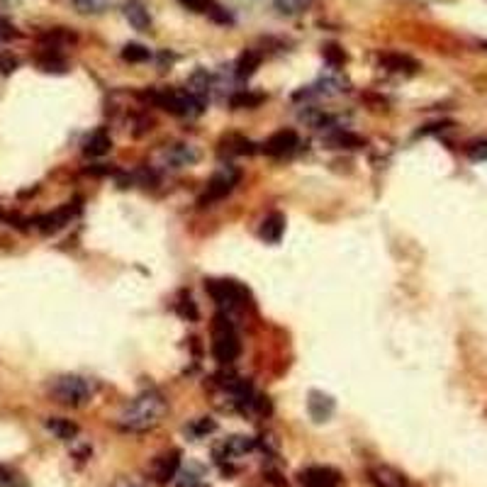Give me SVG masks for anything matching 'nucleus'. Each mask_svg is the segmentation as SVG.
Listing matches in <instances>:
<instances>
[{
  "label": "nucleus",
  "instance_id": "1",
  "mask_svg": "<svg viewBox=\"0 0 487 487\" xmlns=\"http://www.w3.org/2000/svg\"><path fill=\"white\" fill-rule=\"evenodd\" d=\"M163 415H166V400L156 390H149V393H141L139 397H134L125 407V412L120 417V424L127 431L141 434L156 426Z\"/></svg>",
  "mask_w": 487,
  "mask_h": 487
},
{
  "label": "nucleus",
  "instance_id": "2",
  "mask_svg": "<svg viewBox=\"0 0 487 487\" xmlns=\"http://www.w3.org/2000/svg\"><path fill=\"white\" fill-rule=\"evenodd\" d=\"M51 397L61 405L68 407H81L86 405L93 397V388L86 378H78V375H63L51 385Z\"/></svg>",
  "mask_w": 487,
  "mask_h": 487
},
{
  "label": "nucleus",
  "instance_id": "3",
  "mask_svg": "<svg viewBox=\"0 0 487 487\" xmlns=\"http://www.w3.org/2000/svg\"><path fill=\"white\" fill-rule=\"evenodd\" d=\"M241 351L239 336H236L234 327L229 324V320L224 317H217L213 327V353L220 363H232Z\"/></svg>",
  "mask_w": 487,
  "mask_h": 487
},
{
  "label": "nucleus",
  "instance_id": "4",
  "mask_svg": "<svg viewBox=\"0 0 487 487\" xmlns=\"http://www.w3.org/2000/svg\"><path fill=\"white\" fill-rule=\"evenodd\" d=\"M239 183V171L232 166H224L217 176H213V181L208 183V190H205V195L200 198V205H213L217 203V200L227 198V195L234 190V185Z\"/></svg>",
  "mask_w": 487,
  "mask_h": 487
},
{
  "label": "nucleus",
  "instance_id": "5",
  "mask_svg": "<svg viewBox=\"0 0 487 487\" xmlns=\"http://www.w3.org/2000/svg\"><path fill=\"white\" fill-rule=\"evenodd\" d=\"M305 487H341V473L327 465H312L300 473Z\"/></svg>",
  "mask_w": 487,
  "mask_h": 487
},
{
  "label": "nucleus",
  "instance_id": "6",
  "mask_svg": "<svg viewBox=\"0 0 487 487\" xmlns=\"http://www.w3.org/2000/svg\"><path fill=\"white\" fill-rule=\"evenodd\" d=\"M208 293L215 298V303L232 307L239 303V300H244L246 290L239 283H234V280H208Z\"/></svg>",
  "mask_w": 487,
  "mask_h": 487
},
{
  "label": "nucleus",
  "instance_id": "7",
  "mask_svg": "<svg viewBox=\"0 0 487 487\" xmlns=\"http://www.w3.org/2000/svg\"><path fill=\"white\" fill-rule=\"evenodd\" d=\"M298 146H300V139L293 129H280L263 141V151H266L268 156H288V153H293Z\"/></svg>",
  "mask_w": 487,
  "mask_h": 487
},
{
  "label": "nucleus",
  "instance_id": "8",
  "mask_svg": "<svg viewBox=\"0 0 487 487\" xmlns=\"http://www.w3.org/2000/svg\"><path fill=\"white\" fill-rule=\"evenodd\" d=\"M178 468H181V453L171 451V453H163V456H158L156 460H153L151 475L158 485H166L178 475Z\"/></svg>",
  "mask_w": 487,
  "mask_h": 487
},
{
  "label": "nucleus",
  "instance_id": "9",
  "mask_svg": "<svg viewBox=\"0 0 487 487\" xmlns=\"http://www.w3.org/2000/svg\"><path fill=\"white\" fill-rule=\"evenodd\" d=\"M334 397L320 393V390H312L310 400H307V410H310V417L315 422H327L331 415H334Z\"/></svg>",
  "mask_w": 487,
  "mask_h": 487
},
{
  "label": "nucleus",
  "instance_id": "10",
  "mask_svg": "<svg viewBox=\"0 0 487 487\" xmlns=\"http://www.w3.org/2000/svg\"><path fill=\"white\" fill-rule=\"evenodd\" d=\"M122 13H125L127 23H129L134 30H139V32H149L151 30L149 10H146V5L141 3V0H127L125 8H122Z\"/></svg>",
  "mask_w": 487,
  "mask_h": 487
},
{
  "label": "nucleus",
  "instance_id": "11",
  "mask_svg": "<svg viewBox=\"0 0 487 487\" xmlns=\"http://www.w3.org/2000/svg\"><path fill=\"white\" fill-rule=\"evenodd\" d=\"M73 213H76V208H71V203H68V205H63L61 210H56V213L39 217L37 224H39V229L44 232V234H51V232L61 229L63 224H68V220L73 217Z\"/></svg>",
  "mask_w": 487,
  "mask_h": 487
},
{
  "label": "nucleus",
  "instance_id": "12",
  "mask_svg": "<svg viewBox=\"0 0 487 487\" xmlns=\"http://www.w3.org/2000/svg\"><path fill=\"white\" fill-rule=\"evenodd\" d=\"M110 146H113V139H110L108 129H105V127H100V129H95L93 134L86 139L83 151H86V156H103V153L110 151Z\"/></svg>",
  "mask_w": 487,
  "mask_h": 487
},
{
  "label": "nucleus",
  "instance_id": "13",
  "mask_svg": "<svg viewBox=\"0 0 487 487\" xmlns=\"http://www.w3.org/2000/svg\"><path fill=\"white\" fill-rule=\"evenodd\" d=\"M166 158L173 163V168H183V166H190L200 158V151L190 144H176L166 151Z\"/></svg>",
  "mask_w": 487,
  "mask_h": 487
},
{
  "label": "nucleus",
  "instance_id": "14",
  "mask_svg": "<svg viewBox=\"0 0 487 487\" xmlns=\"http://www.w3.org/2000/svg\"><path fill=\"white\" fill-rule=\"evenodd\" d=\"M285 232V217L280 213H273L268 215L266 220L261 222V239L268 241V244H278L280 236Z\"/></svg>",
  "mask_w": 487,
  "mask_h": 487
},
{
  "label": "nucleus",
  "instance_id": "15",
  "mask_svg": "<svg viewBox=\"0 0 487 487\" xmlns=\"http://www.w3.org/2000/svg\"><path fill=\"white\" fill-rule=\"evenodd\" d=\"M380 66H385L388 71H397V73H415L419 68V63L405 54H383L380 56Z\"/></svg>",
  "mask_w": 487,
  "mask_h": 487
},
{
  "label": "nucleus",
  "instance_id": "16",
  "mask_svg": "<svg viewBox=\"0 0 487 487\" xmlns=\"http://www.w3.org/2000/svg\"><path fill=\"white\" fill-rule=\"evenodd\" d=\"M46 429H49L56 438H61V441H71V438H76V434H78V426L73 424L71 419H61V417H51V419H46Z\"/></svg>",
  "mask_w": 487,
  "mask_h": 487
},
{
  "label": "nucleus",
  "instance_id": "17",
  "mask_svg": "<svg viewBox=\"0 0 487 487\" xmlns=\"http://www.w3.org/2000/svg\"><path fill=\"white\" fill-rule=\"evenodd\" d=\"M253 448H256V438H251V436H232V438H227V443H224L227 456H232V458L246 456Z\"/></svg>",
  "mask_w": 487,
  "mask_h": 487
},
{
  "label": "nucleus",
  "instance_id": "18",
  "mask_svg": "<svg viewBox=\"0 0 487 487\" xmlns=\"http://www.w3.org/2000/svg\"><path fill=\"white\" fill-rule=\"evenodd\" d=\"M373 480L378 487H407L405 475H400L393 468H378L373 470Z\"/></svg>",
  "mask_w": 487,
  "mask_h": 487
},
{
  "label": "nucleus",
  "instance_id": "19",
  "mask_svg": "<svg viewBox=\"0 0 487 487\" xmlns=\"http://www.w3.org/2000/svg\"><path fill=\"white\" fill-rule=\"evenodd\" d=\"M258 63H261V54H258V51H253V49H246L239 56V61H236V76L248 78L258 68Z\"/></svg>",
  "mask_w": 487,
  "mask_h": 487
},
{
  "label": "nucleus",
  "instance_id": "20",
  "mask_svg": "<svg viewBox=\"0 0 487 487\" xmlns=\"http://www.w3.org/2000/svg\"><path fill=\"white\" fill-rule=\"evenodd\" d=\"M263 100H266V95H263V93H248V91H241V93L232 95L229 105H232V108H236V110H244V108H258V105H261Z\"/></svg>",
  "mask_w": 487,
  "mask_h": 487
},
{
  "label": "nucleus",
  "instance_id": "21",
  "mask_svg": "<svg viewBox=\"0 0 487 487\" xmlns=\"http://www.w3.org/2000/svg\"><path fill=\"white\" fill-rule=\"evenodd\" d=\"M37 63L42 66V71H56V73H61L63 68H66V61H63L61 56L56 54V49H49V46H46L44 54L37 59Z\"/></svg>",
  "mask_w": 487,
  "mask_h": 487
},
{
  "label": "nucleus",
  "instance_id": "22",
  "mask_svg": "<svg viewBox=\"0 0 487 487\" xmlns=\"http://www.w3.org/2000/svg\"><path fill=\"white\" fill-rule=\"evenodd\" d=\"M224 144H227V151H229V153H239V156L256 151V149H253V141H248L246 137H239V134L224 137Z\"/></svg>",
  "mask_w": 487,
  "mask_h": 487
},
{
  "label": "nucleus",
  "instance_id": "23",
  "mask_svg": "<svg viewBox=\"0 0 487 487\" xmlns=\"http://www.w3.org/2000/svg\"><path fill=\"white\" fill-rule=\"evenodd\" d=\"M149 56H151V51L141 44H134V42H132V44H125V49H122V59L129 63H141L149 59Z\"/></svg>",
  "mask_w": 487,
  "mask_h": 487
},
{
  "label": "nucleus",
  "instance_id": "24",
  "mask_svg": "<svg viewBox=\"0 0 487 487\" xmlns=\"http://www.w3.org/2000/svg\"><path fill=\"white\" fill-rule=\"evenodd\" d=\"M217 429V424L210 417H200V419H195L193 424H188L185 426V431L190 434V436H195V438H203V436H208V434H213Z\"/></svg>",
  "mask_w": 487,
  "mask_h": 487
},
{
  "label": "nucleus",
  "instance_id": "25",
  "mask_svg": "<svg viewBox=\"0 0 487 487\" xmlns=\"http://www.w3.org/2000/svg\"><path fill=\"white\" fill-rule=\"evenodd\" d=\"M331 144L336 146V149H358V146H363V139L356 134H348V132H339V134L331 137Z\"/></svg>",
  "mask_w": 487,
  "mask_h": 487
},
{
  "label": "nucleus",
  "instance_id": "26",
  "mask_svg": "<svg viewBox=\"0 0 487 487\" xmlns=\"http://www.w3.org/2000/svg\"><path fill=\"white\" fill-rule=\"evenodd\" d=\"M73 8L78 10V13H86V15H98L103 13L105 8L110 5V0H71Z\"/></svg>",
  "mask_w": 487,
  "mask_h": 487
},
{
  "label": "nucleus",
  "instance_id": "27",
  "mask_svg": "<svg viewBox=\"0 0 487 487\" xmlns=\"http://www.w3.org/2000/svg\"><path fill=\"white\" fill-rule=\"evenodd\" d=\"M0 487H27L25 478L20 473H15L13 468L0 465Z\"/></svg>",
  "mask_w": 487,
  "mask_h": 487
},
{
  "label": "nucleus",
  "instance_id": "28",
  "mask_svg": "<svg viewBox=\"0 0 487 487\" xmlns=\"http://www.w3.org/2000/svg\"><path fill=\"white\" fill-rule=\"evenodd\" d=\"M322 54H324V59L329 61L331 66H343V63H346V54H343V49L336 44H327Z\"/></svg>",
  "mask_w": 487,
  "mask_h": 487
},
{
  "label": "nucleus",
  "instance_id": "29",
  "mask_svg": "<svg viewBox=\"0 0 487 487\" xmlns=\"http://www.w3.org/2000/svg\"><path fill=\"white\" fill-rule=\"evenodd\" d=\"M465 153H468L470 161H487V139H480V141L468 144Z\"/></svg>",
  "mask_w": 487,
  "mask_h": 487
},
{
  "label": "nucleus",
  "instance_id": "30",
  "mask_svg": "<svg viewBox=\"0 0 487 487\" xmlns=\"http://www.w3.org/2000/svg\"><path fill=\"white\" fill-rule=\"evenodd\" d=\"M312 0H275V5L280 8V13H303V10L310 5Z\"/></svg>",
  "mask_w": 487,
  "mask_h": 487
},
{
  "label": "nucleus",
  "instance_id": "31",
  "mask_svg": "<svg viewBox=\"0 0 487 487\" xmlns=\"http://www.w3.org/2000/svg\"><path fill=\"white\" fill-rule=\"evenodd\" d=\"M178 310H181V315L183 317H188L190 322L193 320H198V307H195V303L190 298H183L181 300V305H178Z\"/></svg>",
  "mask_w": 487,
  "mask_h": 487
},
{
  "label": "nucleus",
  "instance_id": "32",
  "mask_svg": "<svg viewBox=\"0 0 487 487\" xmlns=\"http://www.w3.org/2000/svg\"><path fill=\"white\" fill-rule=\"evenodd\" d=\"M200 485V473H183L181 475V483H178V487H198Z\"/></svg>",
  "mask_w": 487,
  "mask_h": 487
},
{
  "label": "nucleus",
  "instance_id": "33",
  "mask_svg": "<svg viewBox=\"0 0 487 487\" xmlns=\"http://www.w3.org/2000/svg\"><path fill=\"white\" fill-rule=\"evenodd\" d=\"M15 66H18V61H15L13 56H5V59H0V71H3V73L15 71Z\"/></svg>",
  "mask_w": 487,
  "mask_h": 487
},
{
  "label": "nucleus",
  "instance_id": "34",
  "mask_svg": "<svg viewBox=\"0 0 487 487\" xmlns=\"http://www.w3.org/2000/svg\"><path fill=\"white\" fill-rule=\"evenodd\" d=\"M10 37H15V30L10 27L5 20H0V42H5V39H10Z\"/></svg>",
  "mask_w": 487,
  "mask_h": 487
},
{
  "label": "nucleus",
  "instance_id": "35",
  "mask_svg": "<svg viewBox=\"0 0 487 487\" xmlns=\"http://www.w3.org/2000/svg\"><path fill=\"white\" fill-rule=\"evenodd\" d=\"M120 487H139V485H134V483H122Z\"/></svg>",
  "mask_w": 487,
  "mask_h": 487
},
{
  "label": "nucleus",
  "instance_id": "36",
  "mask_svg": "<svg viewBox=\"0 0 487 487\" xmlns=\"http://www.w3.org/2000/svg\"><path fill=\"white\" fill-rule=\"evenodd\" d=\"M485 46H487V44H485Z\"/></svg>",
  "mask_w": 487,
  "mask_h": 487
}]
</instances>
